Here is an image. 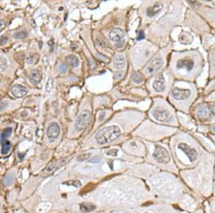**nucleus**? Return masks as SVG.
<instances>
[{"instance_id":"nucleus-1","label":"nucleus","mask_w":215,"mask_h":213,"mask_svg":"<svg viewBox=\"0 0 215 213\" xmlns=\"http://www.w3.org/2000/svg\"><path fill=\"white\" fill-rule=\"evenodd\" d=\"M201 65V59L199 57L194 58V54H184L177 60L175 69L177 72H182L183 75H192L200 70Z\"/></svg>"},{"instance_id":"nucleus-2","label":"nucleus","mask_w":215,"mask_h":213,"mask_svg":"<svg viewBox=\"0 0 215 213\" xmlns=\"http://www.w3.org/2000/svg\"><path fill=\"white\" fill-rule=\"evenodd\" d=\"M121 133V129L118 126H107L98 131L96 134V139L100 144H106L116 140L119 137Z\"/></svg>"},{"instance_id":"nucleus-3","label":"nucleus","mask_w":215,"mask_h":213,"mask_svg":"<svg viewBox=\"0 0 215 213\" xmlns=\"http://www.w3.org/2000/svg\"><path fill=\"white\" fill-rule=\"evenodd\" d=\"M67 161H68V159L67 158H63L51 162V163L49 164L47 166L45 170L42 171L41 175L42 177L43 178H46V177H48L49 176L52 175L55 171L59 170L60 167H63L64 165L66 164L67 163Z\"/></svg>"},{"instance_id":"nucleus-4","label":"nucleus","mask_w":215,"mask_h":213,"mask_svg":"<svg viewBox=\"0 0 215 213\" xmlns=\"http://www.w3.org/2000/svg\"><path fill=\"white\" fill-rule=\"evenodd\" d=\"M152 115L156 121L160 122L169 123L172 119V115L169 110L164 107H157L152 111Z\"/></svg>"},{"instance_id":"nucleus-5","label":"nucleus","mask_w":215,"mask_h":213,"mask_svg":"<svg viewBox=\"0 0 215 213\" xmlns=\"http://www.w3.org/2000/svg\"><path fill=\"white\" fill-rule=\"evenodd\" d=\"M153 156L157 162L161 164H166L170 161V156L168 151L163 146L156 145Z\"/></svg>"},{"instance_id":"nucleus-6","label":"nucleus","mask_w":215,"mask_h":213,"mask_svg":"<svg viewBox=\"0 0 215 213\" xmlns=\"http://www.w3.org/2000/svg\"><path fill=\"white\" fill-rule=\"evenodd\" d=\"M90 116V113L88 110H85L81 112L75 121V128L77 131L83 130L87 126Z\"/></svg>"},{"instance_id":"nucleus-7","label":"nucleus","mask_w":215,"mask_h":213,"mask_svg":"<svg viewBox=\"0 0 215 213\" xmlns=\"http://www.w3.org/2000/svg\"><path fill=\"white\" fill-rule=\"evenodd\" d=\"M192 96V92L188 89H180L175 88L172 91V97L177 101H185Z\"/></svg>"},{"instance_id":"nucleus-8","label":"nucleus","mask_w":215,"mask_h":213,"mask_svg":"<svg viewBox=\"0 0 215 213\" xmlns=\"http://www.w3.org/2000/svg\"><path fill=\"white\" fill-rule=\"evenodd\" d=\"M109 38L112 41L118 43L116 45V47H122V46L123 45V43H124L123 39L125 38V33L123 30L119 28L113 29L110 32Z\"/></svg>"},{"instance_id":"nucleus-9","label":"nucleus","mask_w":215,"mask_h":213,"mask_svg":"<svg viewBox=\"0 0 215 213\" xmlns=\"http://www.w3.org/2000/svg\"><path fill=\"white\" fill-rule=\"evenodd\" d=\"M60 133V128L56 122H51L47 128V136L49 141L53 142L58 137Z\"/></svg>"},{"instance_id":"nucleus-10","label":"nucleus","mask_w":215,"mask_h":213,"mask_svg":"<svg viewBox=\"0 0 215 213\" xmlns=\"http://www.w3.org/2000/svg\"><path fill=\"white\" fill-rule=\"evenodd\" d=\"M163 64L164 61L162 58L156 57L148 64V66L146 68V72L148 74H152L153 72H156L161 68V67L163 66Z\"/></svg>"},{"instance_id":"nucleus-11","label":"nucleus","mask_w":215,"mask_h":213,"mask_svg":"<svg viewBox=\"0 0 215 213\" xmlns=\"http://www.w3.org/2000/svg\"><path fill=\"white\" fill-rule=\"evenodd\" d=\"M178 147L187 155V156L189 157V160H190L191 162H194V160H196V159L197 158L198 154L196 150L194 149L190 148V147L188 146L187 144H186V143H180V144H179Z\"/></svg>"},{"instance_id":"nucleus-12","label":"nucleus","mask_w":215,"mask_h":213,"mask_svg":"<svg viewBox=\"0 0 215 213\" xmlns=\"http://www.w3.org/2000/svg\"><path fill=\"white\" fill-rule=\"evenodd\" d=\"M28 89L25 86L20 85V84H15L11 88V93L15 98L24 97V96L28 94Z\"/></svg>"},{"instance_id":"nucleus-13","label":"nucleus","mask_w":215,"mask_h":213,"mask_svg":"<svg viewBox=\"0 0 215 213\" xmlns=\"http://www.w3.org/2000/svg\"><path fill=\"white\" fill-rule=\"evenodd\" d=\"M163 75H159L155 78L153 83V88L156 92L161 93L165 90L166 82Z\"/></svg>"},{"instance_id":"nucleus-14","label":"nucleus","mask_w":215,"mask_h":213,"mask_svg":"<svg viewBox=\"0 0 215 213\" xmlns=\"http://www.w3.org/2000/svg\"><path fill=\"white\" fill-rule=\"evenodd\" d=\"M163 8V5L161 3H156V4L153 5V7H148L146 10V14L147 16L149 17H153L156 14H157Z\"/></svg>"},{"instance_id":"nucleus-15","label":"nucleus","mask_w":215,"mask_h":213,"mask_svg":"<svg viewBox=\"0 0 215 213\" xmlns=\"http://www.w3.org/2000/svg\"><path fill=\"white\" fill-rule=\"evenodd\" d=\"M42 74L40 73V72H39L38 70H34L32 71L31 73H30V81H31L33 84L37 85V84L40 83V81L42 80Z\"/></svg>"},{"instance_id":"nucleus-16","label":"nucleus","mask_w":215,"mask_h":213,"mask_svg":"<svg viewBox=\"0 0 215 213\" xmlns=\"http://www.w3.org/2000/svg\"><path fill=\"white\" fill-rule=\"evenodd\" d=\"M95 209H96V206L90 202H83L80 205V209L83 213L92 212Z\"/></svg>"},{"instance_id":"nucleus-17","label":"nucleus","mask_w":215,"mask_h":213,"mask_svg":"<svg viewBox=\"0 0 215 213\" xmlns=\"http://www.w3.org/2000/svg\"><path fill=\"white\" fill-rule=\"evenodd\" d=\"M113 65L116 69H122L125 67L124 57L122 55H117L113 60Z\"/></svg>"},{"instance_id":"nucleus-18","label":"nucleus","mask_w":215,"mask_h":213,"mask_svg":"<svg viewBox=\"0 0 215 213\" xmlns=\"http://www.w3.org/2000/svg\"><path fill=\"white\" fill-rule=\"evenodd\" d=\"M66 62H67L69 65H70L71 67H75L78 66L79 65V60L77 57L73 55H68V56L66 57Z\"/></svg>"},{"instance_id":"nucleus-19","label":"nucleus","mask_w":215,"mask_h":213,"mask_svg":"<svg viewBox=\"0 0 215 213\" xmlns=\"http://www.w3.org/2000/svg\"><path fill=\"white\" fill-rule=\"evenodd\" d=\"M1 154L3 155L7 154L9 153L10 149H11L12 146L11 143H10L7 139L1 141Z\"/></svg>"},{"instance_id":"nucleus-20","label":"nucleus","mask_w":215,"mask_h":213,"mask_svg":"<svg viewBox=\"0 0 215 213\" xmlns=\"http://www.w3.org/2000/svg\"><path fill=\"white\" fill-rule=\"evenodd\" d=\"M198 114H199V117L201 118L206 119V118H207L209 116V109L206 106H202L199 109Z\"/></svg>"},{"instance_id":"nucleus-21","label":"nucleus","mask_w":215,"mask_h":213,"mask_svg":"<svg viewBox=\"0 0 215 213\" xmlns=\"http://www.w3.org/2000/svg\"><path fill=\"white\" fill-rule=\"evenodd\" d=\"M12 133V128L8 127L4 128L3 130L2 133L0 135V141H3V140H7L8 137L11 136Z\"/></svg>"},{"instance_id":"nucleus-22","label":"nucleus","mask_w":215,"mask_h":213,"mask_svg":"<svg viewBox=\"0 0 215 213\" xmlns=\"http://www.w3.org/2000/svg\"><path fill=\"white\" fill-rule=\"evenodd\" d=\"M7 59L3 55H0V70H5L7 67Z\"/></svg>"},{"instance_id":"nucleus-23","label":"nucleus","mask_w":215,"mask_h":213,"mask_svg":"<svg viewBox=\"0 0 215 213\" xmlns=\"http://www.w3.org/2000/svg\"><path fill=\"white\" fill-rule=\"evenodd\" d=\"M13 181H14V175L12 173H9L5 177L4 182L5 185L9 186L13 183Z\"/></svg>"},{"instance_id":"nucleus-24","label":"nucleus","mask_w":215,"mask_h":213,"mask_svg":"<svg viewBox=\"0 0 215 213\" xmlns=\"http://www.w3.org/2000/svg\"><path fill=\"white\" fill-rule=\"evenodd\" d=\"M63 185H69V186H74L75 187H79L81 186V182L79 180H69L64 182Z\"/></svg>"},{"instance_id":"nucleus-25","label":"nucleus","mask_w":215,"mask_h":213,"mask_svg":"<svg viewBox=\"0 0 215 213\" xmlns=\"http://www.w3.org/2000/svg\"><path fill=\"white\" fill-rule=\"evenodd\" d=\"M28 36V33L25 31H20L14 34V38L17 39H24Z\"/></svg>"},{"instance_id":"nucleus-26","label":"nucleus","mask_w":215,"mask_h":213,"mask_svg":"<svg viewBox=\"0 0 215 213\" xmlns=\"http://www.w3.org/2000/svg\"><path fill=\"white\" fill-rule=\"evenodd\" d=\"M133 80L136 83H140L143 80V78H142V75H140L139 72H136L133 75Z\"/></svg>"},{"instance_id":"nucleus-27","label":"nucleus","mask_w":215,"mask_h":213,"mask_svg":"<svg viewBox=\"0 0 215 213\" xmlns=\"http://www.w3.org/2000/svg\"><path fill=\"white\" fill-rule=\"evenodd\" d=\"M91 154L90 153H88V154H81L80 155V156L77 157V161L79 162H83L85 161V160H87L90 157Z\"/></svg>"},{"instance_id":"nucleus-28","label":"nucleus","mask_w":215,"mask_h":213,"mask_svg":"<svg viewBox=\"0 0 215 213\" xmlns=\"http://www.w3.org/2000/svg\"><path fill=\"white\" fill-rule=\"evenodd\" d=\"M52 88H53V80H52V78H50L46 84V91L47 92H50Z\"/></svg>"},{"instance_id":"nucleus-29","label":"nucleus","mask_w":215,"mask_h":213,"mask_svg":"<svg viewBox=\"0 0 215 213\" xmlns=\"http://www.w3.org/2000/svg\"><path fill=\"white\" fill-rule=\"evenodd\" d=\"M8 39L7 36L6 35H2V36L0 37V45L1 46H4V45H6L8 42Z\"/></svg>"},{"instance_id":"nucleus-30","label":"nucleus","mask_w":215,"mask_h":213,"mask_svg":"<svg viewBox=\"0 0 215 213\" xmlns=\"http://www.w3.org/2000/svg\"><path fill=\"white\" fill-rule=\"evenodd\" d=\"M7 106H8V103L6 101H0V111L6 109L7 108Z\"/></svg>"},{"instance_id":"nucleus-31","label":"nucleus","mask_w":215,"mask_h":213,"mask_svg":"<svg viewBox=\"0 0 215 213\" xmlns=\"http://www.w3.org/2000/svg\"><path fill=\"white\" fill-rule=\"evenodd\" d=\"M117 154H118V151L116 149H111V150H109V151H106V154L109 155V156H117Z\"/></svg>"},{"instance_id":"nucleus-32","label":"nucleus","mask_w":215,"mask_h":213,"mask_svg":"<svg viewBox=\"0 0 215 213\" xmlns=\"http://www.w3.org/2000/svg\"><path fill=\"white\" fill-rule=\"evenodd\" d=\"M59 70L62 73H65V72L67 70V66L65 64H61V65L59 66Z\"/></svg>"},{"instance_id":"nucleus-33","label":"nucleus","mask_w":215,"mask_h":213,"mask_svg":"<svg viewBox=\"0 0 215 213\" xmlns=\"http://www.w3.org/2000/svg\"><path fill=\"white\" fill-rule=\"evenodd\" d=\"M5 28H6V22L4 20H0V33L2 32Z\"/></svg>"},{"instance_id":"nucleus-34","label":"nucleus","mask_w":215,"mask_h":213,"mask_svg":"<svg viewBox=\"0 0 215 213\" xmlns=\"http://www.w3.org/2000/svg\"><path fill=\"white\" fill-rule=\"evenodd\" d=\"M100 162H101V159H100V157L98 156L93 157V158L90 159L89 160L90 163H99Z\"/></svg>"},{"instance_id":"nucleus-35","label":"nucleus","mask_w":215,"mask_h":213,"mask_svg":"<svg viewBox=\"0 0 215 213\" xmlns=\"http://www.w3.org/2000/svg\"><path fill=\"white\" fill-rule=\"evenodd\" d=\"M145 38L144 36V33H143V31H140L139 33H138V36H137V40H143Z\"/></svg>"},{"instance_id":"nucleus-36","label":"nucleus","mask_w":215,"mask_h":213,"mask_svg":"<svg viewBox=\"0 0 215 213\" xmlns=\"http://www.w3.org/2000/svg\"><path fill=\"white\" fill-rule=\"evenodd\" d=\"M209 110H210L211 112H212V114L215 116V102L210 105V106H209Z\"/></svg>"},{"instance_id":"nucleus-37","label":"nucleus","mask_w":215,"mask_h":213,"mask_svg":"<svg viewBox=\"0 0 215 213\" xmlns=\"http://www.w3.org/2000/svg\"><path fill=\"white\" fill-rule=\"evenodd\" d=\"M33 60H34V57L33 55H30V56L27 57V62H28V63L30 64L33 63Z\"/></svg>"},{"instance_id":"nucleus-38","label":"nucleus","mask_w":215,"mask_h":213,"mask_svg":"<svg viewBox=\"0 0 215 213\" xmlns=\"http://www.w3.org/2000/svg\"><path fill=\"white\" fill-rule=\"evenodd\" d=\"M49 45H50V47H51V50H50V51L52 52L53 51V49H54V42L52 41V40L49 42Z\"/></svg>"},{"instance_id":"nucleus-39","label":"nucleus","mask_w":215,"mask_h":213,"mask_svg":"<svg viewBox=\"0 0 215 213\" xmlns=\"http://www.w3.org/2000/svg\"><path fill=\"white\" fill-rule=\"evenodd\" d=\"M105 115H106V112H103L102 114H101V116H100V117H99V121H103V118H104V116H105Z\"/></svg>"},{"instance_id":"nucleus-40","label":"nucleus","mask_w":215,"mask_h":213,"mask_svg":"<svg viewBox=\"0 0 215 213\" xmlns=\"http://www.w3.org/2000/svg\"><path fill=\"white\" fill-rule=\"evenodd\" d=\"M213 129H214V131H215V126H214V127H213Z\"/></svg>"}]
</instances>
